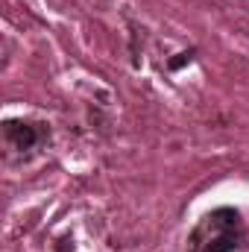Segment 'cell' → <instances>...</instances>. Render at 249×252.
Instances as JSON below:
<instances>
[{
    "label": "cell",
    "instance_id": "obj_1",
    "mask_svg": "<svg viewBox=\"0 0 249 252\" xmlns=\"http://www.w3.org/2000/svg\"><path fill=\"white\" fill-rule=\"evenodd\" d=\"M244 244V223L238 208L208 211L187 235V252H235Z\"/></svg>",
    "mask_w": 249,
    "mask_h": 252
},
{
    "label": "cell",
    "instance_id": "obj_3",
    "mask_svg": "<svg viewBox=\"0 0 249 252\" xmlns=\"http://www.w3.org/2000/svg\"><path fill=\"white\" fill-rule=\"evenodd\" d=\"M193 56H196V50H193V47H190V50H185V53H179V56H176V59H170V62H167V67H170V70H179V67H182V64L193 62Z\"/></svg>",
    "mask_w": 249,
    "mask_h": 252
},
{
    "label": "cell",
    "instance_id": "obj_2",
    "mask_svg": "<svg viewBox=\"0 0 249 252\" xmlns=\"http://www.w3.org/2000/svg\"><path fill=\"white\" fill-rule=\"evenodd\" d=\"M3 135H6V144H9L12 150L27 153V150H35V147L44 141L47 129H44V124H32V121H15V118H9V121L3 124Z\"/></svg>",
    "mask_w": 249,
    "mask_h": 252
}]
</instances>
